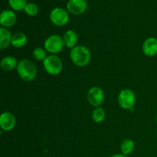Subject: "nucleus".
Here are the masks:
<instances>
[{
    "label": "nucleus",
    "mask_w": 157,
    "mask_h": 157,
    "mask_svg": "<svg viewBox=\"0 0 157 157\" xmlns=\"http://www.w3.org/2000/svg\"><path fill=\"white\" fill-rule=\"evenodd\" d=\"M28 38L25 34L23 32H17L12 35V45L15 48H19L25 46L27 43Z\"/></svg>",
    "instance_id": "2eb2a0df"
},
{
    "label": "nucleus",
    "mask_w": 157,
    "mask_h": 157,
    "mask_svg": "<svg viewBox=\"0 0 157 157\" xmlns=\"http://www.w3.org/2000/svg\"><path fill=\"white\" fill-rule=\"evenodd\" d=\"M135 150V143L131 139H126L121 143V153L128 156L131 154Z\"/></svg>",
    "instance_id": "dca6fc26"
},
{
    "label": "nucleus",
    "mask_w": 157,
    "mask_h": 157,
    "mask_svg": "<svg viewBox=\"0 0 157 157\" xmlns=\"http://www.w3.org/2000/svg\"><path fill=\"white\" fill-rule=\"evenodd\" d=\"M18 61L16 58L12 56H6L1 60L0 66L5 71H9L16 68L18 65Z\"/></svg>",
    "instance_id": "4468645a"
},
{
    "label": "nucleus",
    "mask_w": 157,
    "mask_h": 157,
    "mask_svg": "<svg viewBox=\"0 0 157 157\" xmlns=\"http://www.w3.org/2000/svg\"><path fill=\"white\" fill-rule=\"evenodd\" d=\"M51 22L55 25L61 27L67 24L70 19V16L67 10L61 7L55 8L52 10L49 15Z\"/></svg>",
    "instance_id": "39448f33"
},
{
    "label": "nucleus",
    "mask_w": 157,
    "mask_h": 157,
    "mask_svg": "<svg viewBox=\"0 0 157 157\" xmlns=\"http://www.w3.org/2000/svg\"><path fill=\"white\" fill-rule=\"evenodd\" d=\"M92 120L97 124L102 123L106 118V112L104 110V108L101 107H95L94 110L92 112L91 115Z\"/></svg>",
    "instance_id": "f3484780"
},
{
    "label": "nucleus",
    "mask_w": 157,
    "mask_h": 157,
    "mask_svg": "<svg viewBox=\"0 0 157 157\" xmlns=\"http://www.w3.org/2000/svg\"><path fill=\"white\" fill-rule=\"evenodd\" d=\"M117 101L122 108L125 110H133L136 103V95L130 89H124L118 94Z\"/></svg>",
    "instance_id": "423d86ee"
},
{
    "label": "nucleus",
    "mask_w": 157,
    "mask_h": 157,
    "mask_svg": "<svg viewBox=\"0 0 157 157\" xmlns=\"http://www.w3.org/2000/svg\"><path fill=\"white\" fill-rule=\"evenodd\" d=\"M143 52L148 57H153L157 55V38L150 37L144 41L142 46Z\"/></svg>",
    "instance_id": "9b49d317"
},
{
    "label": "nucleus",
    "mask_w": 157,
    "mask_h": 157,
    "mask_svg": "<svg viewBox=\"0 0 157 157\" xmlns=\"http://www.w3.org/2000/svg\"><path fill=\"white\" fill-rule=\"evenodd\" d=\"M12 35L10 31L4 27L0 28V48H6L12 44Z\"/></svg>",
    "instance_id": "ddd939ff"
},
{
    "label": "nucleus",
    "mask_w": 157,
    "mask_h": 157,
    "mask_svg": "<svg viewBox=\"0 0 157 157\" xmlns=\"http://www.w3.org/2000/svg\"><path fill=\"white\" fill-rule=\"evenodd\" d=\"M43 67L48 75L56 76L62 71L63 64L59 57L55 55H50L43 61Z\"/></svg>",
    "instance_id": "7ed1b4c3"
},
{
    "label": "nucleus",
    "mask_w": 157,
    "mask_h": 157,
    "mask_svg": "<svg viewBox=\"0 0 157 157\" xmlns=\"http://www.w3.org/2000/svg\"><path fill=\"white\" fill-rule=\"evenodd\" d=\"M87 99L89 104L94 107H98L104 101V94L102 89L99 87H92L87 91Z\"/></svg>",
    "instance_id": "0eeeda50"
},
{
    "label": "nucleus",
    "mask_w": 157,
    "mask_h": 157,
    "mask_svg": "<svg viewBox=\"0 0 157 157\" xmlns=\"http://www.w3.org/2000/svg\"><path fill=\"white\" fill-rule=\"evenodd\" d=\"M110 157H128V156H126V155L123 154V153H117V154H113Z\"/></svg>",
    "instance_id": "412c9836"
},
{
    "label": "nucleus",
    "mask_w": 157,
    "mask_h": 157,
    "mask_svg": "<svg viewBox=\"0 0 157 157\" xmlns=\"http://www.w3.org/2000/svg\"><path fill=\"white\" fill-rule=\"evenodd\" d=\"M64 41L62 37L58 35H52L46 38L44 41V49L52 55H55L64 48Z\"/></svg>",
    "instance_id": "20e7f679"
},
{
    "label": "nucleus",
    "mask_w": 157,
    "mask_h": 157,
    "mask_svg": "<svg viewBox=\"0 0 157 157\" xmlns=\"http://www.w3.org/2000/svg\"><path fill=\"white\" fill-rule=\"evenodd\" d=\"M9 5L14 11L24 10L27 5V0H9Z\"/></svg>",
    "instance_id": "a211bd4d"
},
{
    "label": "nucleus",
    "mask_w": 157,
    "mask_h": 157,
    "mask_svg": "<svg viewBox=\"0 0 157 157\" xmlns=\"http://www.w3.org/2000/svg\"><path fill=\"white\" fill-rule=\"evenodd\" d=\"M67 12L75 15L84 13L87 9V2L86 0H69L66 5Z\"/></svg>",
    "instance_id": "6e6552de"
},
{
    "label": "nucleus",
    "mask_w": 157,
    "mask_h": 157,
    "mask_svg": "<svg viewBox=\"0 0 157 157\" xmlns=\"http://www.w3.org/2000/svg\"><path fill=\"white\" fill-rule=\"evenodd\" d=\"M24 11L29 16H35L38 13L39 9H38V6L35 3L29 2L26 5Z\"/></svg>",
    "instance_id": "aec40b11"
},
{
    "label": "nucleus",
    "mask_w": 157,
    "mask_h": 157,
    "mask_svg": "<svg viewBox=\"0 0 157 157\" xmlns=\"http://www.w3.org/2000/svg\"><path fill=\"white\" fill-rule=\"evenodd\" d=\"M156 124H157V114H156Z\"/></svg>",
    "instance_id": "4be33fe9"
},
{
    "label": "nucleus",
    "mask_w": 157,
    "mask_h": 157,
    "mask_svg": "<svg viewBox=\"0 0 157 157\" xmlns=\"http://www.w3.org/2000/svg\"><path fill=\"white\" fill-rule=\"evenodd\" d=\"M32 55H33L34 58L37 61H44L48 57L47 51L43 48L38 47L34 49L33 52H32Z\"/></svg>",
    "instance_id": "6ab92c4d"
},
{
    "label": "nucleus",
    "mask_w": 157,
    "mask_h": 157,
    "mask_svg": "<svg viewBox=\"0 0 157 157\" xmlns=\"http://www.w3.org/2000/svg\"><path fill=\"white\" fill-rule=\"evenodd\" d=\"M70 58L78 67H85L90 63L91 55L89 49L84 45H77L71 49Z\"/></svg>",
    "instance_id": "f257e3e1"
},
{
    "label": "nucleus",
    "mask_w": 157,
    "mask_h": 157,
    "mask_svg": "<svg viewBox=\"0 0 157 157\" xmlns=\"http://www.w3.org/2000/svg\"><path fill=\"white\" fill-rule=\"evenodd\" d=\"M16 124L15 116L10 112H4L0 116V127L3 131H10L13 130Z\"/></svg>",
    "instance_id": "1a4fd4ad"
},
{
    "label": "nucleus",
    "mask_w": 157,
    "mask_h": 157,
    "mask_svg": "<svg viewBox=\"0 0 157 157\" xmlns=\"http://www.w3.org/2000/svg\"><path fill=\"white\" fill-rule=\"evenodd\" d=\"M16 15L12 10L6 9V10L2 11L0 15L1 27L6 28V29L12 27L16 22Z\"/></svg>",
    "instance_id": "9d476101"
},
{
    "label": "nucleus",
    "mask_w": 157,
    "mask_h": 157,
    "mask_svg": "<svg viewBox=\"0 0 157 157\" xmlns=\"http://www.w3.org/2000/svg\"><path fill=\"white\" fill-rule=\"evenodd\" d=\"M63 41H64V46L68 48H73L77 46V43L78 41V35L75 31L69 29L67 32H64L62 36Z\"/></svg>",
    "instance_id": "f8f14e48"
},
{
    "label": "nucleus",
    "mask_w": 157,
    "mask_h": 157,
    "mask_svg": "<svg viewBox=\"0 0 157 157\" xmlns=\"http://www.w3.org/2000/svg\"><path fill=\"white\" fill-rule=\"evenodd\" d=\"M16 71L19 78L25 81H32L36 78L37 67L33 61L29 59L18 61Z\"/></svg>",
    "instance_id": "f03ea898"
}]
</instances>
